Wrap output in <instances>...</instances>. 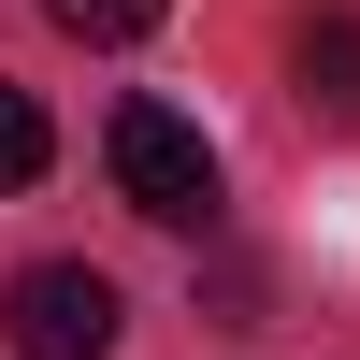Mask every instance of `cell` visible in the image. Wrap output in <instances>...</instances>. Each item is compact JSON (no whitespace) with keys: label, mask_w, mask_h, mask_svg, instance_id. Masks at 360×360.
I'll return each mask as SVG.
<instances>
[{"label":"cell","mask_w":360,"mask_h":360,"mask_svg":"<svg viewBox=\"0 0 360 360\" xmlns=\"http://www.w3.org/2000/svg\"><path fill=\"white\" fill-rule=\"evenodd\" d=\"M101 159H115V188H130V217H159V231H202V217H217V144H202L173 101H115Z\"/></svg>","instance_id":"6da1fadb"},{"label":"cell","mask_w":360,"mask_h":360,"mask_svg":"<svg viewBox=\"0 0 360 360\" xmlns=\"http://www.w3.org/2000/svg\"><path fill=\"white\" fill-rule=\"evenodd\" d=\"M115 332H130V303H115L101 259H29L0 288V346L15 360H115Z\"/></svg>","instance_id":"7a4b0ae2"},{"label":"cell","mask_w":360,"mask_h":360,"mask_svg":"<svg viewBox=\"0 0 360 360\" xmlns=\"http://www.w3.org/2000/svg\"><path fill=\"white\" fill-rule=\"evenodd\" d=\"M288 72H303V101H317V115H360V15H303Z\"/></svg>","instance_id":"3957f363"},{"label":"cell","mask_w":360,"mask_h":360,"mask_svg":"<svg viewBox=\"0 0 360 360\" xmlns=\"http://www.w3.org/2000/svg\"><path fill=\"white\" fill-rule=\"evenodd\" d=\"M44 159H58L44 101H29V86H0V188H44Z\"/></svg>","instance_id":"277c9868"},{"label":"cell","mask_w":360,"mask_h":360,"mask_svg":"<svg viewBox=\"0 0 360 360\" xmlns=\"http://www.w3.org/2000/svg\"><path fill=\"white\" fill-rule=\"evenodd\" d=\"M58 29H72V44H144V29L173 15V0H44Z\"/></svg>","instance_id":"5b68a950"}]
</instances>
